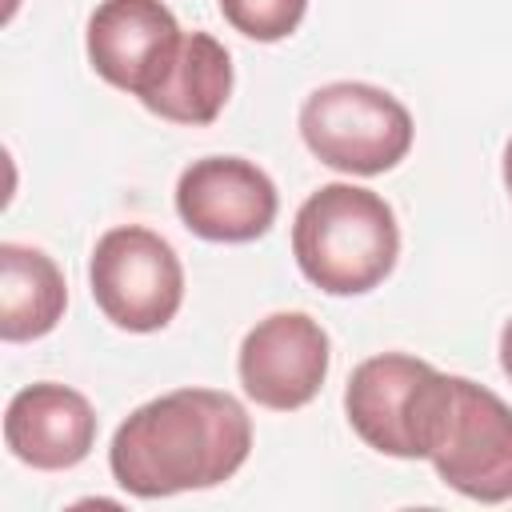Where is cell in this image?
<instances>
[{
  "instance_id": "cell-3",
  "label": "cell",
  "mask_w": 512,
  "mask_h": 512,
  "mask_svg": "<svg viewBox=\"0 0 512 512\" xmlns=\"http://www.w3.org/2000/svg\"><path fill=\"white\" fill-rule=\"evenodd\" d=\"M424 460L468 500H512V408L468 376L436 372L424 412Z\"/></svg>"
},
{
  "instance_id": "cell-10",
  "label": "cell",
  "mask_w": 512,
  "mask_h": 512,
  "mask_svg": "<svg viewBox=\"0 0 512 512\" xmlns=\"http://www.w3.org/2000/svg\"><path fill=\"white\" fill-rule=\"evenodd\" d=\"M4 444L16 460L40 472L72 468L96 444V412L88 396L68 384H28L4 408Z\"/></svg>"
},
{
  "instance_id": "cell-15",
  "label": "cell",
  "mask_w": 512,
  "mask_h": 512,
  "mask_svg": "<svg viewBox=\"0 0 512 512\" xmlns=\"http://www.w3.org/2000/svg\"><path fill=\"white\" fill-rule=\"evenodd\" d=\"M504 188H508V196H512V140L504 144Z\"/></svg>"
},
{
  "instance_id": "cell-4",
  "label": "cell",
  "mask_w": 512,
  "mask_h": 512,
  "mask_svg": "<svg viewBox=\"0 0 512 512\" xmlns=\"http://www.w3.org/2000/svg\"><path fill=\"white\" fill-rule=\"evenodd\" d=\"M300 136L320 164L352 176H380L408 156L412 116L376 84L332 80L304 100Z\"/></svg>"
},
{
  "instance_id": "cell-14",
  "label": "cell",
  "mask_w": 512,
  "mask_h": 512,
  "mask_svg": "<svg viewBox=\"0 0 512 512\" xmlns=\"http://www.w3.org/2000/svg\"><path fill=\"white\" fill-rule=\"evenodd\" d=\"M500 368H504L508 380H512V320L500 328Z\"/></svg>"
},
{
  "instance_id": "cell-12",
  "label": "cell",
  "mask_w": 512,
  "mask_h": 512,
  "mask_svg": "<svg viewBox=\"0 0 512 512\" xmlns=\"http://www.w3.org/2000/svg\"><path fill=\"white\" fill-rule=\"evenodd\" d=\"M232 92V60L228 48L208 32H184L180 60L172 64L168 80L144 100L148 112L172 124H212Z\"/></svg>"
},
{
  "instance_id": "cell-6",
  "label": "cell",
  "mask_w": 512,
  "mask_h": 512,
  "mask_svg": "<svg viewBox=\"0 0 512 512\" xmlns=\"http://www.w3.org/2000/svg\"><path fill=\"white\" fill-rule=\"evenodd\" d=\"M436 368L404 352H380L356 364L344 388V412L352 432L400 460H424V412Z\"/></svg>"
},
{
  "instance_id": "cell-2",
  "label": "cell",
  "mask_w": 512,
  "mask_h": 512,
  "mask_svg": "<svg viewBox=\"0 0 512 512\" xmlns=\"http://www.w3.org/2000/svg\"><path fill=\"white\" fill-rule=\"evenodd\" d=\"M292 256L320 292L360 296L396 268L400 228L388 200L372 188L324 184L292 220Z\"/></svg>"
},
{
  "instance_id": "cell-8",
  "label": "cell",
  "mask_w": 512,
  "mask_h": 512,
  "mask_svg": "<svg viewBox=\"0 0 512 512\" xmlns=\"http://www.w3.org/2000/svg\"><path fill=\"white\" fill-rule=\"evenodd\" d=\"M280 196L264 168L240 156L192 160L176 180V212L188 232L216 244H248L276 220Z\"/></svg>"
},
{
  "instance_id": "cell-5",
  "label": "cell",
  "mask_w": 512,
  "mask_h": 512,
  "mask_svg": "<svg viewBox=\"0 0 512 512\" xmlns=\"http://www.w3.org/2000/svg\"><path fill=\"white\" fill-rule=\"evenodd\" d=\"M96 308L124 332L164 328L184 300V268L176 248L140 224L108 228L88 260Z\"/></svg>"
},
{
  "instance_id": "cell-11",
  "label": "cell",
  "mask_w": 512,
  "mask_h": 512,
  "mask_svg": "<svg viewBox=\"0 0 512 512\" xmlns=\"http://www.w3.org/2000/svg\"><path fill=\"white\" fill-rule=\"evenodd\" d=\"M68 308L56 260L28 244H0V336L24 344L48 336Z\"/></svg>"
},
{
  "instance_id": "cell-13",
  "label": "cell",
  "mask_w": 512,
  "mask_h": 512,
  "mask_svg": "<svg viewBox=\"0 0 512 512\" xmlns=\"http://www.w3.org/2000/svg\"><path fill=\"white\" fill-rule=\"evenodd\" d=\"M216 4L240 36L260 40V44L292 36L308 8V0H216Z\"/></svg>"
},
{
  "instance_id": "cell-7",
  "label": "cell",
  "mask_w": 512,
  "mask_h": 512,
  "mask_svg": "<svg viewBox=\"0 0 512 512\" xmlns=\"http://www.w3.org/2000/svg\"><path fill=\"white\" fill-rule=\"evenodd\" d=\"M184 28L164 0H100L88 16V60L112 88L140 104L168 80L180 60Z\"/></svg>"
},
{
  "instance_id": "cell-1",
  "label": "cell",
  "mask_w": 512,
  "mask_h": 512,
  "mask_svg": "<svg viewBox=\"0 0 512 512\" xmlns=\"http://www.w3.org/2000/svg\"><path fill=\"white\" fill-rule=\"evenodd\" d=\"M252 448L244 404L216 388H176L140 404L112 436L108 468L140 500L216 488Z\"/></svg>"
},
{
  "instance_id": "cell-9",
  "label": "cell",
  "mask_w": 512,
  "mask_h": 512,
  "mask_svg": "<svg viewBox=\"0 0 512 512\" xmlns=\"http://www.w3.org/2000/svg\"><path fill=\"white\" fill-rule=\"evenodd\" d=\"M236 372L260 408L296 412L328 376V332L308 312H272L248 328Z\"/></svg>"
}]
</instances>
